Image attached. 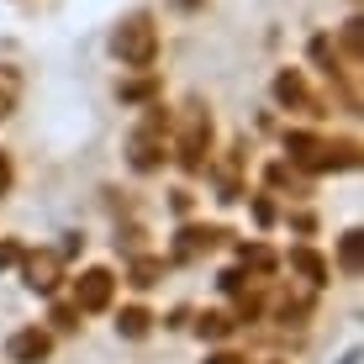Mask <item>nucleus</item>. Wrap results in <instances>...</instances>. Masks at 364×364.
I'll list each match as a JSON object with an SVG mask.
<instances>
[{"mask_svg": "<svg viewBox=\"0 0 364 364\" xmlns=\"http://www.w3.org/2000/svg\"><path fill=\"white\" fill-rule=\"evenodd\" d=\"M16 106H21V74L11 64H0V122H6Z\"/></svg>", "mask_w": 364, "mask_h": 364, "instance_id": "obj_10", "label": "nucleus"}, {"mask_svg": "<svg viewBox=\"0 0 364 364\" xmlns=\"http://www.w3.org/2000/svg\"><path fill=\"white\" fill-rule=\"evenodd\" d=\"M159 274H164V259H154V254L132 259V285H137V291H148V285H159Z\"/></svg>", "mask_w": 364, "mask_h": 364, "instance_id": "obj_14", "label": "nucleus"}, {"mask_svg": "<svg viewBox=\"0 0 364 364\" xmlns=\"http://www.w3.org/2000/svg\"><path fill=\"white\" fill-rule=\"evenodd\" d=\"M148 328H154V317H148L143 306H122V317H117L122 338H148Z\"/></svg>", "mask_w": 364, "mask_h": 364, "instance_id": "obj_12", "label": "nucleus"}, {"mask_svg": "<svg viewBox=\"0 0 364 364\" xmlns=\"http://www.w3.org/2000/svg\"><path fill=\"white\" fill-rule=\"evenodd\" d=\"M343 48H348V58L359 64V21H343Z\"/></svg>", "mask_w": 364, "mask_h": 364, "instance_id": "obj_19", "label": "nucleus"}, {"mask_svg": "<svg viewBox=\"0 0 364 364\" xmlns=\"http://www.w3.org/2000/svg\"><path fill=\"white\" fill-rule=\"evenodd\" d=\"M53 328H64V333H74V328H80V311H74V301L53 311Z\"/></svg>", "mask_w": 364, "mask_h": 364, "instance_id": "obj_18", "label": "nucleus"}, {"mask_svg": "<svg viewBox=\"0 0 364 364\" xmlns=\"http://www.w3.org/2000/svg\"><path fill=\"white\" fill-rule=\"evenodd\" d=\"M74 311H106L111 301H117V274L111 269H85L80 280H74Z\"/></svg>", "mask_w": 364, "mask_h": 364, "instance_id": "obj_5", "label": "nucleus"}, {"mask_svg": "<svg viewBox=\"0 0 364 364\" xmlns=\"http://www.w3.org/2000/svg\"><path fill=\"white\" fill-rule=\"evenodd\" d=\"M254 217H259V222H274V206H269V200H264V196H259V200H254Z\"/></svg>", "mask_w": 364, "mask_h": 364, "instance_id": "obj_23", "label": "nucleus"}, {"mask_svg": "<svg viewBox=\"0 0 364 364\" xmlns=\"http://www.w3.org/2000/svg\"><path fill=\"white\" fill-rule=\"evenodd\" d=\"M217 237H222V228H185V232H180V248H174V254H180V259H196L200 248H211Z\"/></svg>", "mask_w": 364, "mask_h": 364, "instance_id": "obj_11", "label": "nucleus"}, {"mask_svg": "<svg viewBox=\"0 0 364 364\" xmlns=\"http://www.w3.org/2000/svg\"><path fill=\"white\" fill-rule=\"evenodd\" d=\"M196 333H200V338H211V343H217V338H228V333H232V317H228V311H200Z\"/></svg>", "mask_w": 364, "mask_h": 364, "instance_id": "obj_15", "label": "nucleus"}, {"mask_svg": "<svg viewBox=\"0 0 364 364\" xmlns=\"http://www.w3.org/2000/svg\"><path fill=\"white\" fill-rule=\"evenodd\" d=\"M338 264H343V274H359V232H343V243H338Z\"/></svg>", "mask_w": 364, "mask_h": 364, "instance_id": "obj_17", "label": "nucleus"}, {"mask_svg": "<svg viewBox=\"0 0 364 364\" xmlns=\"http://www.w3.org/2000/svg\"><path fill=\"white\" fill-rule=\"evenodd\" d=\"M285 154H291V164L311 169V174H333V169H354L359 164V143H328V137L317 132H291L285 137Z\"/></svg>", "mask_w": 364, "mask_h": 364, "instance_id": "obj_1", "label": "nucleus"}, {"mask_svg": "<svg viewBox=\"0 0 364 364\" xmlns=\"http://www.w3.org/2000/svg\"><path fill=\"white\" fill-rule=\"evenodd\" d=\"M285 264H291L306 285H328V274H333V264L317 254V248H291V259H285Z\"/></svg>", "mask_w": 364, "mask_h": 364, "instance_id": "obj_9", "label": "nucleus"}, {"mask_svg": "<svg viewBox=\"0 0 364 364\" xmlns=\"http://www.w3.org/2000/svg\"><path fill=\"white\" fill-rule=\"evenodd\" d=\"M111 53H117L127 69L148 74V69H154V58H159V27H154V16H148V11L127 16L117 32H111Z\"/></svg>", "mask_w": 364, "mask_h": 364, "instance_id": "obj_2", "label": "nucleus"}, {"mask_svg": "<svg viewBox=\"0 0 364 364\" xmlns=\"http://www.w3.org/2000/svg\"><path fill=\"white\" fill-rule=\"evenodd\" d=\"M6 354H11V364H43L53 354V333L48 328H21V333H11Z\"/></svg>", "mask_w": 364, "mask_h": 364, "instance_id": "obj_7", "label": "nucleus"}, {"mask_svg": "<svg viewBox=\"0 0 364 364\" xmlns=\"http://www.w3.org/2000/svg\"><path fill=\"white\" fill-rule=\"evenodd\" d=\"M164 106H148V117H143V127L132 132V143H127V164L137 174H154V169H164Z\"/></svg>", "mask_w": 364, "mask_h": 364, "instance_id": "obj_4", "label": "nucleus"}, {"mask_svg": "<svg viewBox=\"0 0 364 364\" xmlns=\"http://www.w3.org/2000/svg\"><path fill=\"white\" fill-rule=\"evenodd\" d=\"M21 280L32 285V291H58V280H64V254L58 248H37V254H21Z\"/></svg>", "mask_w": 364, "mask_h": 364, "instance_id": "obj_6", "label": "nucleus"}, {"mask_svg": "<svg viewBox=\"0 0 364 364\" xmlns=\"http://www.w3.org/2000/svg\"><path fill=\"white\" fill-rule=\"evenodd\" d=\"M274 264H280V259H274V254H269L264 243L243 248V269H254V274H274Z\"/></svg>", "mask_w": 364, "mask_h": 364, "instance_id": "obj_16", "label": "nucleus"}, {"mask_svg": "<svg viewBox=\"0 0 364 364\" xmlns=\"http://www.w3.org/2000/svg\"><path fill=\"white\" fill-rule=\"evenodd\" d=\"M174 159H180L185 174H200L211 159V111L200 106V100H191L180 117V143H174Z\"/></svg>", "mask_w": 364, "mask_h": 364, "instance_id": "obj_3", "label": "nucleus"}, {"mask_svg": "<svg viewBox=\"0 0 364 364\" xmlns=\"http://www.w3.org/2000/svg\"><path fill=\"white\" fill-rule=\"evenodd\" d=\"M11 180H16V169H11V154H6V148H0V196L11 191Z\"/></svg>", "mask_w": 364, "mask_h": 364, "instance_id": "obj_20", "label": "nucleus"}, {"mask_svg": "<svg viewBox=\"0 0 364 364\" xmlns=\"http://www.w3.org/2000/svg\"><path fill=\"white\" fill-rule=\"evenodd\" d=\"M206 364H248V359H243V354H228V348H222V354H211Z\"/></svg>", "mask_w": 364, "mask_h": 364, "instance_id": "obj_24", "label": "nucleus"}, {"mask_svg": "<svg viewBox=\"0 0 364 364\" xmlns=\"http://www.w3.org/2000/svg\"><path fill=\"white\" fill-rule=\"evenodd\" d=\"M0 264H21V248L16 243H0Z\"/></svg>", "mask_w": 364, "mask_h": 364, "instance_id": "obj_22", "label": "nucleus"}, {"mask_svg": "<svg viewBox=\"0 0 364 364\" xmlns=\"http://www.w3.org/2000/svg\"><path fill=\"white\" fill-rule=\"evenodd\" d=\"M274 317L291 322V328H301V322L311 317V301L306 296H280V301H274Z\"/></svg>", "mask_w": 364, "mask_h": 364, "instance_id": "obj_13", "label": "nucleus"}, {"mask_svg": "<svg viewBox=\"0 0 364 364\" xmlns=\"http://www.w3.org/2000/svg\"><path fill=\"white\" fill-rule=\"evenodd\" d=\"M274 100H280V106H296V111H311V90H306V80H301V69L274 74Z\"/></svg>", "mask_w": 364, "mask_h": 364, "instance_id": "obj_8", "label": "nucleus"}, {"mask_svg": "<svg viewBox=\"0 0 364 364\" xmlns=\"http://www.w3.org/2000/svg\"><path fill=\"white\" fill-rule=\"evenodd\" d=\"M154 95V85H122V100H148Z\"/></svg>", "mask_w": 364, "mask_h": 364, "instance_id": "obj_21", "label": "nucleus"}]
</instances>
